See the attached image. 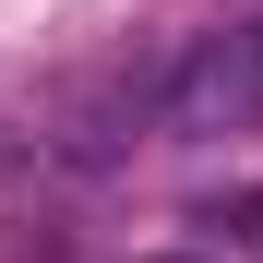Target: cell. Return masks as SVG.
<instances>
[{
  "label": "cell",
  "mask_w": 263,
  "mask_h": 263,
  "mask_svg": "<svg viewBox=\"0 0 263 263\" xmlns=\"http://www.w3.org/2000/svg\"><path fill=\"white\" fill-rule=\"evenodd\" d=\"M263 108V24H239V48L215 36V48H192L180 72L156 84V120L167 132H228V120H251Z\"/></svg>",
  "instance_id": "cell-1"
},
{
  "label": "cell",
  "mask_w": 263,
  "mask_h": 263,
  "mask_svg": "<svg viewBox=\"0 0 263 263\" xmlns=\"http://www.w3.org/2000/svg\"><path fill=\"white\" fill-rule=\"evenodd\" d=\"M156 263H192V251H156Z\"/></svg>",
  "instance_id": "cell-2"
},
{
  "label": "cell",
  "mask_w": 263,
  "mask_h": 263,
  "mask_svg": "<svg viewBox=\"0 0 263 263\" xmlns=\"http://www.w3.org/2000/svg\"><path fill=\"white\" fill-rule=\"evenodd\" d=\"M0 167H12V144H0Z\"/></svg>",
  "instance_id": "cell-3"
}]
</instances>
